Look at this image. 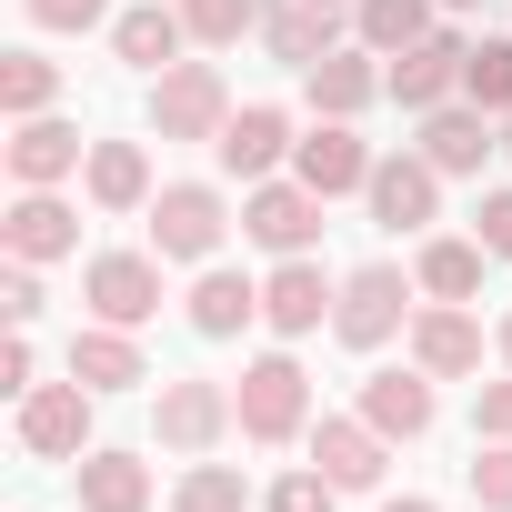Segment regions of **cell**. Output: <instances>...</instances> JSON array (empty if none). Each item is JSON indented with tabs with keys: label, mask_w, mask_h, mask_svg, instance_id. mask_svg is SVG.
<instances>
[{
	"label": "cell",
	"mask_w": 512,
	"mask_h": 512,
	"mask_svg": "<svg viewBox=\"0 0 512 512\" xmlns=\"http://www.w3.org/2000/svg\"><path fill=\"white\" fill-rule=\"evenodd\" d=\"M231 412H241V432H251V442H292V432L312 422V382H302V362H292V352H262V362L241 372Z\"/></svg>",
	"instance_id": "cell-1"
},
{
	"label": "cell",
	"mask_w": 512,
	"mask_h": 512,
	"mask_svg": "<svg viewBox=\"0 0 512 512\" xmlns=\"http://www.w3.org/2000/svg\"><path fill=\"white\" fill-rule=\"evenodd\" d=\"M221 231H231V211H221L211 181H171V191H151V251H161V262H211Z\"/></svg>",
	"instance_id": "cell-2"
},
{
	"label": "cell",
	"mask_w": 512,
	"mask_h": 512,
	"mask_svg": "<svg viewBox=\"0 0 512 512\" xmlns=\"http://www.w3.org/2000/svg\"><path fill=\"white\" fill-rule=\"evenodd\" d=\"M151 121H161V141H221V121H231L221 71H211V61H171V71L151 81Z\"/></svg>",
	"instance_id": "cell-3"
},
{
	"label": "cell",
	"mask_w": 512,
	"mask_h": 512,
	"mask_svg": "<svg viewBox=\"0 0 512 512\" xmlns=\"http://www.w3.org/2000/svg\"><path fill=\"white\" fill-rule=\"evenodd\" d=\"M91 382H41V392H21V442L41 452V462H81L91 452Z\"/></svg>",
	"instance_id": "cell-4"
},
{
	"label": "cell",
	"mask_w": 512,
	"mask_h": 512,
	"mask_svg": "<svg viewBox=\"0 0 512 512\" xmlns=\"http://www.w3.org/2000/svg\"><path fill=\"white\" fill-rule=\"evenodd\" d=\"M241 231L262 241V251H282V262H302L312 231H322V191L312 181H262V191L241 201Z\"/></svg>",
	"instance_id": "cell-5"
},
{
	"label": "cell",
	"mask_w": 512,
	"mask_h": 512,
	"mask_svg": "<svg viewBox=\"0 0 512 512\" xmlns=\"http://www.w3.org/2000/svg\"><path fill=\"white\" fill-rule=\"evenodd\" d=\"M462 61H472V41H452V31H432V41H412V51H392V101L402 111H442L452 91H462Z\"/></svg>",
	"instance_id": "cell-6"
},
{
	"label": "cell",
	"mask_w": 512,
	"mask_h": 512,
	"mask_svg": "<svg viewBox=\"0 0 512 512\" xmlns=\"http://www.w3.org/2000/svg\"><path fill=\"white\" fill-rule=\"evenodd\" d=\"M332 332H342L352 352L392 342V332H402V272H392V262H362V272L342 282V302H332Z\"/></svg>",
	"instance_id": "cell-7"
},
{
	"label": "cell",
	"mask_w": 512,
	"mask_h": 512,
	"mask_svg": "<svg viewBox=\"0 0 512 512\" xmlns=\"http://www.w3.org/2000/svg\"><path fill=\"white\" fill-rule=\"evenodd\" d=\"M81 292H91V312H101V322H121V332H131V322H151V312H161V262H151V251H101Z\"/></svg>",
	"instance_id": "cell-8"
},
{
	"label": "cell",
	"mask_w": 512,
	"mask_h": 512,
	"mask_svg": "<svg viewBox=\"0 0 512 512\" xmlns=\"http://www.w3.org/2000/svg\"><path fill=\"white\" fill-rule=\"evenodd\" d=\"M342 292L322 282V262H312V251H302V262H282L272 282H262V322L282 332V342H302V332H322V312H332Z\"/></svg>",
	"instance_id": "cell-9"
},
{
	"label": "cell",
	"mask_w": 512,
	"mask_h": 512,
	"mask_svg": "<svg viewBox=\"0 0 512 512\" xmlns=\"http://www.w3.org/2000/svg\"><path fill=\"white\" fill-rule=\"evenodd\" d=\"M292 181H312L322 201L332 191H372V151L352 141V121H322L312 141H292Z\"/></svg>",
	"instance_id": "cell-10"
},
{
	"label": "cell",
	"mask_w": 512,
	"mask_h": 512,
	"mask_svg": "<svg viewBox=\"0 0 512 512\" xmlns=\"http://www.w3.org/2000/svg\"><path fill=\"white\" fill-rule=\"evenodd\" d=\"M231 422H241V412H231L221 382H161V442H171V452H211Z\"/></svg>",
	"instance_id": "cell-11"
},
{
	"label": "cell",
	"mask_w": 512,
	"mask_h": 512,
	"mask_svg": "<svg viewBox=\"0 0 512 512\" xmlns=\"http://www.w3.org/2000/svg\"><path fill=\"white\" fill-rule=\"evenodd\" d=\"M71 171H81V131L51 121V111H31V121L11 131V181H21V191H51V181H71Z\"/></svg>",
	"instance_id": "cell-12"
},
{
	"label": "cell",
	"mask_w": 512,
	"mask_h": 512,
	"mask_svg": "<svg viewBox=\"0 0 512 512\" xmlns=\"http://www.w3.org/2000/svg\"><path fill=\"white\" fill-rule=\"evenodd\" d=\"M362 422H372L382 442L432 432V372H422V362H412V372H372V382H362Z\"/></svg>",
	"instance_id": "cell-13"
},
{
	"label": "cell",
	"mask_w": 512,
	"mask_h": 512,
	"mask_svg": "<svg viewBox=\"0 0 512 512\" xmlns=\"http://www.w3.org/2000/svg\"><path fill=\"white\" fill-rule=\"evenodd\" d=\"M0 241H11V262H61V251H81V211H61L51 191H21Z\"/></svg>",
	"instance_id": "cell-14"
},
{
	"label": "cell",
	"mask_w": 512,
	"mask_h": 512,
	"mask_svg": "<svg viewBox=\"0 0 512 512\" xmlns=\"http://www.w3.org/2000/svg\"><path fill=\"white\" fill-rule=\"evenodd\" d=\"M211 151H221V171L262 181V171H272V161L292 151V121H282L272 101H251V111H231V121H221V141H211Z\"/></svg>",
	"instance_id": "cell-15"
},
{
	"label": "cell",
	"mask_w": 512,
	"mask_h": 512,
	"mask_svg": "<svg viewBox=\"0 0 512 512\" xmlns=\"http://www.w3.org/2000/svg\"><path fill=\"white\" fill-rule=\"evenodd\" d=\"M181 41H191V21H181V11H161V0H141V11H121V21H111V51H121L131 71H171V61H181Z\"/></svg>",
	"instance_id": "cell-16"
},
{
	"label": "cell",
	"mask_w": 512,
	"mask_h": 512,
	"mask_svg": "<svg viewBox=\"0 0 512 512\" xmlns=\"http://www.w3.org/2000/svg\"><path fill=\"white\" fill-rule=\"evenodd\" d=\"M432 161L412 151V161H372V221H392V231H422L432 221Z\"/></svg>",
	"instance_id": "cell-17"
},
{
	"label": "cell",
	"mask_w": 512,
	"mask_h": 512,
	"mask_svg": "<svg viewBox=\"0 0 512 512\" xmlns=\"http://www.w3.org/2000/svg\"><path fill=\"white\" fill-rule=\"evenodd\" d=\"M412 362H422L432 382L472 372V362H482V322H472V312H452V302H442V312H422V322H412Z\"/></svg>",
	"instance_id": "cell-18"
},
{
	"label": "cell",
	"mask_w": 512,
	"mask_h": 512,
	"mask_svg": "<svg viewBox=\"0 0 512 512\" xmlns=\"http://www.w3.org/2000/svg\"><path fill=\"white\" fill-rule=\"evenodd\" d=\"M71 382H91V392H131V382H151V372H141V352H131L121 322H91V332H71Z\"/></svg>",
	"instance_id": "cell-19"
},
{
	"label": "cell",
	"mask_w": 512,
	"mask_h": 512,
	"mask_svg": "<svg viewBox=\"0 0 512 512\" xmlns=\"http://www.w3.org/2000/svg\"><path fill=\"white\" fill-rule=\"evenodd\" d=\"M312 462H322L342 492H372V482H382V432H372V422H322V432H312Z\"/></svg>",
	"instance_id": "cell-20"
},
{
	"label": "cell",
	"mask_w": 512,
	"mask_h": 512,
	"mask_svg": "<svg viewBox=\"0 0 512 512\" xmlns=\"http://www.w3.org/2000/svg\"><path fill=\"white\" fill-rule=\"evenodd\" d=\"M251 312H262V292H251L241 272H201V282H191V332H201V342H231Z\"/></svg>",
	"instance_id": "cell-21"
},
{
	"label": "cell",
	"mask_w": 512,
	"mask_h": 512,
	"mask_svg": "<svg viewBox=\"0 0 512 512\" xmlns=\"http://www.w3.org/2000/svg\"><path fill=\"white\" fill-rule=\"evenodd\" d=\"M372 91H392L382 71H372V51H332V61H312V111H332V121H352Z\"/></svg>",
	"instance_id": "cell-22"
},
{
	"label": "cell",
	"mask_w": 512,
	"mask_h": 512,
	"mask_svg": "<svg viewBox=\"0 0 512 512\" xmlns=\"http://www.w3.org/2000/svg\"><path fill=\"white\" fill-rule=\"evenodd\" d=\"M81 512H151V472L131 452H91L81 462Z\"/></svg>",
	"instance_id": "cell-23"
},
{
	"label": "cell",
	"mask_w": 512,
	"mask_h": 512,
	"mask_svg": "<svg viewBox=\"0 0 512 512\" xmlns=\"http://www.w3.org/2000/svg\"><path fill=\"white\" fill-rule=\"evenodd\" d=\"M262 41L312 71V61H332V11H322V0H282V11H262Z\"/></svg>",
	"instance_id": "cell-24"
},
{
	"label": "cell",
	"mask_w": 512,
	"mask_h": 512,
	"mask_svg": "<svg viewBox=\"0 0 512 512\" xmlns=\"http://www.w3.org/2000/svg\"><path fill=\"white\" fill-rule=\"evenodd\" d=\"M91 201L101 211H141L151 201V161L131 141H91Z\"/></svg>",
	"instance_id": "cell-25"
},
{
	"label": "cell",
	"mask_w": 512,
	"mask_h": 512,
	"mask_svg": "<svg viewBox=\"0 0 512 512\" xmlns=\"http://www.w3.org/2000/svg\"><path fill=\"white\" fill-rule=\"evenodd\" d=\"M482 151H492L482 111H432V121H422V161H432V171H482Z\"/></svg>",
	"instance_id": "cell-26"
},
{
	"label": "cell",
	"mask_w": 512,
	"mask_h": 512,
	"mask_svg": "<svg viewBox=\"0 0 512 512\" xmlns=\"http://www.w3.org/2000/svg\"><path fill=\"white\" fill-rule=\"evenodd\" d=\"M422 292L432 302H472L482 292V241H432L422 251Z\"/></svg>",
	"instance_id": "cell-27"
},
{
	"label": "cell",
	"mask_w": 512,
	"mask_h": 512,
	"mask_svg": "<svg viewBox=\"0 0 512 512\" xmlns=\"http://www.w3.org/2000/svg\"><path fill=\"white\" fill-rule=\"evenodd\" d=\"M362 41H372V51H412V41H432V0H362Z\"/></svg>",
	"instance_id": "cell-28"
},
{
	"label": "cell",
	"mask_w": 512,
	"mask_h": 512,
	"mask_svg": "<svg viewBox=\"0 0 512 512\" xmlns=\"http://www.w3.org/2000/svg\"><path fill=\"white\" fill-rule=\"evenodd\" d=\"M51 91H61V71H51L41 51H11V61H0V111H11V121L51 111Z\"/></svg>",
	"instance_id": "cell-29"
},
{
	"label": "cell",
	"mask_w": 512,
	"mask_h": 512,
	"mask_svg": "<svg viewBox=\"0 0 512 512\" xmlns=\"http://www.w3.org/2000/svg\"><path fill=\"white\" fill-rule=\"evenodd\" d=\"M462 91H472V111H512V41H472Z\"/></svg>",
	"instance_id": "cell-30"
},
{
	"label": "cell",
	"mask_w": 512,
	"mask_h": 512,
	"mask_svg": "<svg viewBox=\"0 0 512 512\" xmlns=\"http://www.w3.org/2000/svg\"><path fill=\"white\" fill-rule=\"evenodd\" d=\"M171 512H251V492H241V472H221V462H201V472H181V492H171Z\"/></svg>",
	"instance_id": "cell-31"
},
{
	"label": "cell",
	"mask_w": 512,
	"mask_h": 512,
	"mask_svg": "<svg viewBox=\"0 0 512 512\" xmlns=\"http://www.w3.org/2000/svg\"><path fill=\"white\" fill-rule=\"evenodd\" d=\"M181 21H191V41H241L262 21V0H181Z\"/></svg>",
	"instance_id": "cell-32"
},
{
	"label": "cell",
	"mask_w": 512,
	"mask_h": 512,
	"mask_svg": "<svg viewBox=\"0 0 512 512\" xmlns=\"http://www.w3.org/2000/svg\"><path fill=\"white\" fill-rule=\"evenodd\" d=\"M332 492H342V482L312 462V472H282V482H272V512H332Z\"/></svg>",
	"instance_id": "cell-33"
},
{
	"label": "cell",
	"mask_w": 512,
	"mask_h": 512,
	"mask_svg": "<svg viewBox=\"0 0 512 512\" xmlns=\"http://www.w3.org/2000/svg\"><path fill=\"white\" fill-rule=\"evenodd\" d=\"M472 502H482V512H512V442H492V452L472 462Z\"/></svg>",
	"instance_id": "cell-34"
},
{
	"label": "cell",
	"mask_w": 512,
	"mask_h": 512,
	"mask_svg": "<svg viewBox=\"0 0 512 512\" xmlns=\"http://www.w3.org/2000/svg\"><path fill=\"white\" fill-rule=\"evenodd\" d=\"M21 11H31L41 31H101V21H111V0H21Z\"/></svg>",
	"instance_id": "cell-35"
},
{
	"label": "cell",
	"mask_w": 512,
	"mask_h": 512,
	"mask_svg": "<svg viewBox=\"0 0 512 512\" xmlns=\"http://www.w3.org/2000/svg\"><path fill=\"white\" fill-rule=\"evenodd\" d=\"M482 251H492V262H512V191H482Z\"/></svg>",
	"instance_id": "cell-36"
},
{
	"label": "cell",
	"mask_w": 512,
	"mask_h": 512,
	"mask_svg": "<svg viewBox=\"0 0 512 512\" xmlns=\"http://www.w3.org/2000/svg\"><path fill=\"white\" fill-rule=\"evenodd\" d=\"M0 312H11V332H31V312H41V282H31V262L0 282Z\"/></svg>",
	"instance_id": "cell-37"
},
{
	"label": "cell",
	"mask_w": 512,
	"mask_h": 512,
	"mask_svg": "<svg viewBox=\"0 0 512 512\" xmlns=\"http://www.w3.org/2000/svg\"><path fill=\"white\" fill-rule=\"evenodd\" d=\"M482 442H512V382H482Z\"/></svg>",
	"instance_id": "cell-38"
},
{
	"label": "cell",
	"mask_w": 512,
	"mask_h": 512,
	"mask_svg": "<svg viewBox=\"0 0 512 512\" xmlns=\"http://www.w3.org/2000/svg\"><path fill=\"white\" fill-rule=\"evenodd\" d=\"M0 392H41V382H31V342H21V332H11V352H0Z\"/></svg>",
	"instance_id": "cell-39"
},
{
	"label": "cell",
	"mask_w": 512,
	"mask_h": 512,
	"mask_svg": "<svg viewBox=\"0 0 512 512\" xmlns=\"http://www.w3.org/2000/svg\"><path fill=\"white\" fill-rule=\"evenodd\" d=\"M382 512H432V502H422V492H402V502H382Z\"/></svg>",
	"instance_id": "cell-40"
},
{
	"label": "cell",
	"mask_w": 512,
	"mask_h": 512,
	"mask_svg": "<svg viewBox=\"0 0 512 512\" xmlns=\"http://www.w3.org/2000/svg\"><path fill=\"white\" fill-rule=\"evenodd\" d=\"M502 362H512V312H502Z\"/></svg>",
	"instance_id": "cell-41"
},
{
	"label": "cell",
	"mask_w": 512,
	"mask_h": 512,
	"mask_svg": "<svg viewBox=\"0 0 512 512\" xmlns=\"http://www.w3.org/2000/svg\"><path fill=\"white\" fill-rule=\"evenodd\" d=\"M322 11H342V0H322Z\"/></svg>",
	"instance_id": "cell-42"
},
{
	"label": "cell",
	"mask_w": 512,
	"mask_h": 512,
	"mask_svg": "<svg viewBox=\"0 0 512 512\" xmlns=\"http://www.w3.org/2000/svg\"><path fill=\"white\" fill-rule=\"evenodd\" d=\"M502 151H512V131H502Z\"/></svg>",
	"instance_id": "cell-43"
},
{
	"label": "cell",
	"mask_w": 512,
	"mask_h": 512,
	"mask_svg": "<svg viewBox=\"0 0 512 512\" xmlns=\"http://www.w3.org/2000/svg\"><path fill=\"white\" fill-rule=\"evenodd\" d=\"M452 11H462V0H452Z\"/></svg>",
	"instance_id": "cell-44"
}]
</instances>
